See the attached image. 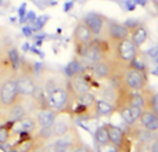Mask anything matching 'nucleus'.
<instances>
[{
  "label": "nucleus",
  "mask_w": 158,
  "mask_h": 152,
  "mask_svg": "<svg viewBox=\"0 0 158 152\" xmlns=\"http://www.w3.org/2000/svg\"><path fill=\"white\" fill-rule=\"evenodd\" d=\"M94 140L97 144H106V142H110L108 140V133H107V129H106V125L100 126V127L96 130L94 133Z\"/></svg>",
  "instance_id": "obj_20"
},
{
  "label": "nucleus",
  "mask_w": 158,
  "mask_h": 152,
  "mask_svg": "<svg viewBox=\"0 0 158 152\" xmlns=\"http://www.w3.org/2000/svg\"><path fill=\"white\" fill-rule=\"evenodd\" d=\"M97 152H119V150L111 142H106V144H97Z\"/></svg>",
  "instance_id": "obj_22"
},
{
  "label": "nucleus",
  "mask_w": 158,
  "mask_h": 152,
  "mask_svg": "<svg viewBox=\"0 0 158 152\" xmlns=\"http://www.w3.org/2000/svg\"><path fill=\"white\" fill-rule=\"evenodd\" d=\"M7 111V118H6V122H15V120L21 119L27 115V109L22 105V100L18 101L17 104H14L13 106H10Z\"/></svg>",
  "instance_id": "obj_17"
},
{
  "label": "nucleus",
  "mask_w": 158,
  "mask_h": 152,
  "mask_svg": "<svg viewBox=\"0 0 158 152\" xmlns=\"http://www.w3.org/2000/svg\"><path fill=\"white\" fill-rule=\"evenodd\" d=\"M118 112H119V115H121V118H122L123 122H125L126 125L132 126V125H135V123L139 120V116H140V114H142V109L128 105V106L121 108Z\"/></svg>",
  "instance_id": "obj_16"
},
{
  "label": "nucleus",
  "mask_w": 158,
  "mask_h": 152,
  "mask_svg": "<svg viewBox=\"0 0 158 152\" xmlns=\"http://www.w3.org/2000/svg\"><path fill=\"white\" fill-rule=\"evenodd\" d=\"M93 39H94V35H93L92 30L87 28V25L85 24L83 21L78 22L74 29V33H72V40H74L75 47L81 49V47L89 44Z\"/></svg>",
  "instance_id": "obj_10"
},
{
  "label": "nucleus",
  "mask_w": 158,
  "mask_h": 152,
  "mask_svg": "<svg viewBox=\"0 0 158 152\" xmlns=\"http://www.w3.org/2000/svg\"><path fill=\"white\" fill-rule=\"evenodd\" d=\"M112 61L119 69L125 71L126 68L133 65L137 60V47L132 43L129 38L122 39L112 44Z\"/></svg>",
  "instance_id": "obj_1"
},
{
  "label": "nucleus",
  "mask_w": 158,
  "mask_h": 152,
  "mask_svg": "<svg viewBox=\"0 0 158 152\" xmlns=\"http://www.w3.org/2000/svg\"><path fill=\"white\" fill-rule=\"evenodd\" d=\"M68 104V90L63 86H53L47 90L44 97V108H49L57 114H65Z\"/></svg>",
  "instance_id": "obj_3"
},
{
  "label": "nucleus",
  "mask_w": 158,
  "mask_h": 152,
  "mask_svg": "<svg viewBox=\"0 0 158 152\" xmlns=\"http://www.w3.org/2000/svg\"><path fill=\"white\" fill-rule=\"evenodd\" d=\"M106 129H107V133H108V140L110 142H111L112 145H115V147H118V150H119L121 147H122L123 141H125L126 138V134L123 133L122 130H121L119 127H117V126L111 125V123H107L106 125Z\"/></svg>",
  "instance_id": "obj_14"
},
{
  "label": "nucleus",
  "mask_w": 158,
  "mask_h": 152,
  "mask_svg": "<svg viewBox=\"0 0 158 152\" xmlns=\"http://www.w3.org/2000/svg\"><path fill=\"white\" fill-rule=\"evenodd\" d=\"M69 151L71 152H93L86 144H83V142L79 141V138L69 145Z\"/></svg>",
  "instance_id": "obj_21"
},
{
  "label": "nucleus",
  "mask_w": 158,
  "mask_h": 152,
  "mask_svg": "<svg viewBox=\"0 0 158 152\" xmlns=\"http://www.w3.org/2000/svg\"><path fill=\"white\" fill-rule=\"evenodd\" d=\"M139 125L144 129L146 131L151 133V131H158V115L153 114L150 111H142L139 116Z\"/></svg>",
  "instance_id": "obj_13"
},
{
  "label": "nucleus",
  "mask_w": 158,
  "mask_h": 152,
  "mask_svg": "<svg viewBox=\"0 0 158 152\" xmlns=\"http://www.w3.org/2000/svg\"><path fill=\"white\" fill-rule=\"evenodd\" d=\"M125 26L129 30V39L137 49L148 40V30L146 29V26L143 24H140V22H136V24L125 22Z\"/></svg>",
  "instance_id": "obj_9"
},
{
  "label": "nucleus",
  "mask_w": 158,
  "mask_h": 152,
  "mask_svg": "<svg viewBox=\"0 0 158 152\" xmlns=\"http://www.w3.org/2000/svg\"><path fill=\"white\" fill-rule=\"evenodd\" d=\"M24 100L19 95L18 89H17V82L14 76L6 78L4 80L0 83V109H8L17 104L18 101Z\"/></svg>",
  "instance_id": "obj_4"
},
{
  "label": "nucleus",
  "mask_w": 158,
  "mask_h": 152,
  "mask_svg": "<svg viewBox=\"0 0 158 152\" xmlns=\"http://www.w3.org/2000/svg\"><path fill=\"white\" fill-rule=\"evenodd\" d=\"M61 152H71V151H61Z\"/></svg>",
  "instance_id": "obj_24"
},
{
  "label": "nucleus",
  "mask_w": 158,
  "mask_h": 152,
  "mask_svg": "<svg viewBox=\"0 0 158 152\" xmlns=\"http://www.w3.org/2000/svg\"><path fill=\"white\" fill-rule=\"evenodd\" d=\"M119 80L131 91L142 93L144 89H147V75L143 68L129 66L122 72Z\"/></svg>",
  "instance_id": "obj_2"
},
{
  "label": "nucleus",
  "mask_w": 158,
  "mask_h": 152,
  "mask_svg": "<svg viewBox=\"0 0 158 152\" xmlns=\"http://www.w3.org/2000/svg\"><path fill=\"white\" fill-rule=\"evenodd\" d=\"M67 87L71 90L74 94H85V93H90V83L87 82V79L82 75H74L67 83Z\"/></svg>",
  "instance_id": "obj_11"
},
{
  "label": "nucleus",
  "mask_w": 158,
  "mask_h": 152,
  "mask_svg": "<svg viewBox=\"0 0 158 152\" xmlns=\"http://www.w3.org/2000/svg\"><path fill=\"white\" fill-rule=\"evenodd\" d=\"M142 94H143V98H144V109L158 115V93L153 91V90L144 89L142 91Z\"/></svg>",
  "instance_id": "obj_15"
},
{
  "label": "nucleus",
  "mask_w": 158,
  "mask_h": 152,
  "mask_svg": "<svg viewBox=\"0 0 158 152\" xmlns=\"http://www.w3.org/2000/svg\"><path fill=\"white\" fill-rule=\"evenodd\" d=\"M151 152H158V140L154 141L153 145H151Z\"/></svg>",
  "instance_id": "obj_23"
},
{
  "label": "nucleus",
  "mask_w": 158,
  "mask_h": 152,
  "mask_svg": "<svg viewBox=\"0 0 158 152\" xmlns=\"http://www.w3.org/2000/svg\"><path fill=\"white\" fill-rule=\"evenodd\" d=\"M115 111L114 104H111L107 100H96V114L97 115H111Z\"/></svg>",
  "instance_id": "obj_18"
},
{
  "label": "nucleus",
  "mask_w": 158,
  "mask_h": 152,
  "mask_svg": "<svg viewBox=\"0 0 158 152\" xmlns=\"http://www.w3.org/2000/svg\"><path fill=\"white\" fill-rule=\"evenodd\" d=\"M11 137V122H6L0 125V145H4L8 142Z\"/></svg>",
  "instance_id": "obj_19"
},
{
  "label": "nucleus",
  "mask_w": 158,
  "mask_h": 152,
  "mask_svg": "<svg viewBox=\"0 0 158 152\" xmlns=\"http://www.w3.org/2000/svg\"><path fill=\"white\" fill-rule=\"evenodd\" d=\"M58 118V114L49 108H42L36 114V122L39 125V129H50L56 119Z\"/></svg>",
  "instance_id": "obj_12"
},
{
  "label": "nucleus",
  "mask_w": 158,
  "mask_h": 152,
  "mask_svg": "<svg viewBox=\"0 0 158 152\" xmlns=\"http://www.w3.org/2000/svg\"><path fill=\"white\" fill-rule=\"evenodd\" d=\"M15 82H17V89L18 93L22 98L25 97H33L36 94V83L33 80L32 75H29L27 71H24L21 75L15 76Z\"/></svg>",
  "instance_id": "obj_7"
},
{
  "label": "nucleus",
  "mask_w": 158,
  "mask_h": 152,
  "mask_svg": "<svg viewBox=\"0 0 158 152\" xmlns=\"http://www.w3.org/2000/svg\"><path fill=\"white\" fill-rule=\"evenodd\" d=\"M39 130V125L36 122V118L31 115H25L24 118L11 122V134H17L21 137H31L35 136Z\"/></svg>",
  "instance_id": "obj_5"
},
{
  "label": "nucleus",
  "mask_w": 158,
  "mask_h": 152,
  "mask_svg": "<svg viewBox=\"0 0 158 152\" xmlns=\"http://www.w3.org/2000/svg\"><path fill=\"white\" fill-rule=\"evenodd\" d=\"M104 35H106L107 40L111 44L117 43V42L122 40V39L129 38V30L125 26V24H119V22H115L108 19L106 25V30H104Z\"/></svg>",
  "instance_id": "obj_6"
},
{
  "label": "nucleus",
  "mask_w": 158,
  "mask_h": 152,
  "mask_svg": "<svg viewBox=\"0 0 158 152\" xmlns=\"http://www.w3.org/2000/svg\"><path fill=\"white\" fill-rule=\"evenodd\" d=\"M82 21L92 30L94 38H100L101 35H104V30H106V25H107L108 18H106L104 15L97 14V13H89L87 15H85V18L82 19Z\"/></svg>",
  "instance_id": "obj_8"
}]
</instances>
